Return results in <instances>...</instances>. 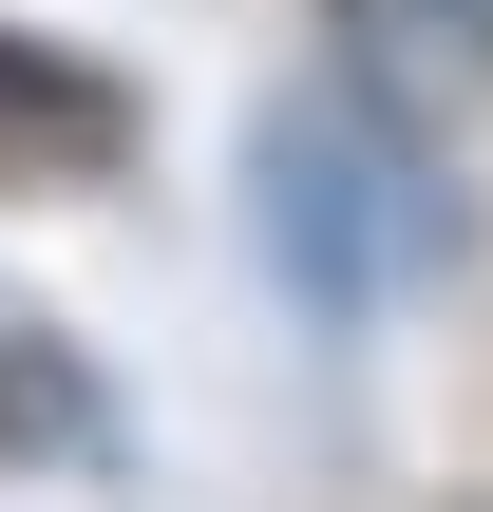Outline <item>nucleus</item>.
<instances>
[{
  "instance_id": "1",
  "label": "nucleus",
  "mask_w": 493,
  "mask_h": 512,
  "mask_svg": "<svg viewBox=\"0 0 493 512\" xmlns=\"http://www.w3.org/2000/svg\"><path fill=\"white\" fill-rule=\"evenodd\" d=\"M247 190H266V209H247V228H266V266H285L323 323H361V304H380V266H399V228H418V209H399V171L361 152V114H342V95H266V114H247Z\"/></svg>"
},
{
  "instance_id": "2",
  "label": "nucleus",
  "mask_w": 493,
  "mask_h": 512,
  "mask_svg": "<svg viewBox=\"0 0 493 512\" xmlns=\"http://www.w3.org/2000/svg\"><path fill=\"white\" fill-rule=\"evenodd\" d=\"M361 19H380L399 57H475V76H493V0H361Z\"/></svg>"
}]
</instances>
